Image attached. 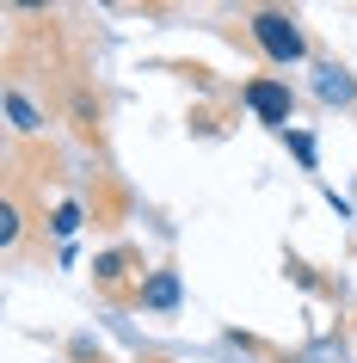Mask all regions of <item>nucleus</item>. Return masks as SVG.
Segmentation results:
<instances>
[{
    "mask_svg": "<svg viewBox=\"0 0 357 363\" xmlns=\"http://www.w3.org/2000/svg\"><path fill=\"white\" fill-rule=\"evenodd\" d=\"M246 31H253V43H259L265 56L278 62V68H296V62H308V38H302L296 13H278V6H259L253 19H246Z\"/></svg>",
    "mask_w": 357,
    "mask_h": 363,
    "instance_id": "nucleus-1",
    "label": "nucleus"
},
{
    "mask_svg": "<svg viewBox=\"0 0 357 363\" xmlns=\"http://www.w3.org/2000/svg\"><path fill=\"white\" fill-rule=\"evenodd\" d=\"M6 123H13V135H43V111L19 93V86H6Z\"/></svg>",
    "mask_w": 357,
    "mask_h": 363,
    "instance_id": "nucleus-6",
    "label": "nucleus"
},
{
    "mask_svg": "<svg viewBox=\"0 0 357 363\" xmlns=\"http://www.w3.org/2000/svg\"><path fill=\"white\" fill-rule=\"evenodd\" d=\"M241 99L265 117V123H271V130H290V111H296V99H290V86H283V80H246V93H241Z\"/></svg>",
    "mask_w": 357,
    "mask_h": 363,
    "instance_id": "nucleus-2",
    "label": "nucleus"
},
{
    "mask_svg": "<svg viewBox=\"0 0 357 363\" xmlns=\"http://www.w3.org/2000/svg\"><path fill=\"white\" fill-rule=\"evenodd\" d=\"M50 228H56L62 240H68V234L80 228V203H56V222H50Z\"/></svg>",
    "mask_w": 357,
    "mask_h": 363,
    "instance_id": "nucleus-8",
    "label": "nucleus"
},
{
    "mask_svg": "<svg viewBox=\"0 0 357 363\" xmlns=\"http://www.w3.org/2000/svg\"><path fill=\"white\" fill-rule=\"evenodd\" d=\"M130 271H142V252H136V247H111V252H99V259H93V277L105 289H117Z\"/></svg>",
    "mask_w": 357,
    "mask_h": 363,
    "instance_id": "nucleus-5",
    "label": "nucleus"
},
{
    "mask_svg": "<svg viewBox=\"0 0 357 363\" xmlns=\"http://www.w3.org/2000/svg\"><path fill=\"white\" fill-rule=\"evenodd\" d=\"M19 228H25L19 197H6V203H0V247H19Z\"/></svg>",
    "mask_w": 357,
    "mask_h": 363,
    "instance_id": "nucleus-7",
    "label": "nucleus"
},
{
    "mask_svg": "<svg viewBox=\"0 0 357 363\" xmlns=\"http://www.w3.org/2000/svg\"><path fill=\"white\" fill-rule=\"evenodd\" d=\"M314 93H320V105H357V74L339 68V62H320L314 68Z\"/></svg>",
    "mask_w": 357,
    "mask_h": 363,
    "instance_id": "nucleus-3",
    "label": "nucleus"
},
{
    "mask_svg": "<svg viewBox=\"0 0 357 363\" xmlns=\"http://www.w3.org/2000/svg\"><path fill=\"white\" fill-rule=\"evenodd\" d=\"M283 142L296 148V160H302V167H314V142H308V135H302V130H283Z\"/></svg>",
    "mask_w": 357,
    "mask_h": 363,
    "instance_id": "nucleus-9",
    "label": "nucleus"
},
{
    "mask_svg": "<svg viewBox=\"0 0 357 363\" xmlns=\"http://www.w3.org/2000/svg\"><path fill=\"white\" fill-rule=\"evenodd\" d=\"M136 296H142V308H154V314H172V308H179V271L172 265L148 271V277L136 284Z\"/></svg>",
    "mask_w": 357,
    "mask_h": 363,
    "instance_id": "nucleus-4",
    "label": "nucleus"
}]
</instances>
